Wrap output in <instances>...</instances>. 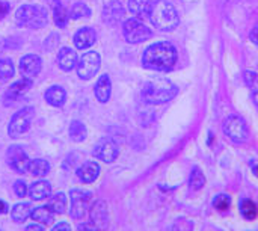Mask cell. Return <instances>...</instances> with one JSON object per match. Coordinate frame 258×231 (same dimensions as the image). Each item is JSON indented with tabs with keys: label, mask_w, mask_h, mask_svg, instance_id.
Listing matches in <instances>:
<instances>
[{
	"label": "cell",
	"mask_w": 258,
	"mask_h": 231,
	"mask_svg": "<svg viewBox=\"0 0 258 231\" xmlns=\"http://www.w3.org/2000/svg\"><path fill=\"white\" fill-rule=\"evenodd\" d=\"M142 64L150 70L169 71L177 64V50L172 44L163 41L151 44L142 56Z\"/></svg>",
	"instance_id": "1"
},
{
	"label": "cell",
	"mask_w": 258,
	"mask_h": 231,
	"mask_svg": "<svg viewBox=\"0 0 258 231\" xmlns=\"http://www.w3.org/2000/svg\"><path fill=\"white\" fill-rule=\"evenodd\" d=\"M177 94V88L168 79H151L142 88V98L150 104H162L171 101Z\"/></svg>",
	"instance_id": "2"
},
{
	"label": "cell",
	"mask_w": 258,
	"mask_h": 231,
	"mask_svg": "<svg viewBox=\"0 0 258 231\" xmlns=\"http://www.w3.org/2000/svg\"><path fill=\"white\" fill-rule=\"evenodd\" d=\"M150 18L153 24L159 27L160 30H172L178 26V21H180L177 9L165 0H159L154 3Z\"/></svg>",
	"instance_id": "3"
},
{
	"label": "cell",
	"mask_w": 258,
	"mask_h": 231,
	"mask_svg": "<svg viewBox=\"0 0 258 231\" xmlns=\"http://www.w3.org/2000/svg\"><path fill=\"white\" fill-rule=\"evenodd\" d=\"M18 26L39 29L47 24V9L39 5H23L15 12Z\"/></svg>",
	"instance_id": "4"
},
{
	"label": "cell",
	"mask_w": 258,
	"mask_h": 231,
	"mask_svg": "<svg viewBox=\"0 0 258 231\" xmlns=\"http://www.w3.org/2000/svg\"><path fill=\"white\" fill-rule=\"evenodd\" d=\"M33 117H35L33 107H23L21 110L14 113V117L11 118L9 126H8V135L11 138H18L23 133H26L32 124Z\"/></svg>",
	"instance_id": "5"
},
{
	"label": "cell",
	"mask_w": 258,
	"mask_h": 231,
	"mask_svg": "<svg viewBox=\"0 0 258 231\" xmlns=\"http://www.w3.org/2000/svg\"><path fill=\"white\" fill-rule=\"evenodd\" d=\"M122 33L127 42L130 44H138V42H144L148 38H151V30L148 29V26H145L141 20L138 18H130L124 23L122 27Z\"/></svg>",
	"instance_id": "6"
},
{
	"label": "cell",
	"mask_w": 258,
	"mask_h": 231,
	"mask_svg": "<svg viewBox=\"0 0 258 231\" xmlns=\"http://www.w3.org/2000/svg\"><path fill=\"white\" fill-rule=\"evenodd\" d=\"M71 198V207H70V215L73 219H82L89 207L92 194L83 189H71L70 192Z\"/></svg>",
	"instance_id": "7"
},
{
	"label": "cell",
	"mask_w": 258,
	"mask_h": 231,
	"mask_svg": "<svg viewBox=\"0 0 258 231\" xmlns=\"http://www.w3.org/2000/svg\"><path fill=\"white\" fill-rule=\"evenodd\" d=\"M224 132L234 142H245L248 139V136H249L248 126H246L245 120L237 117V115H231V117H228L225 120Z\"/></svg>",
	"instance_id": "8"
},
{
	"label": "cell",
	"mask_w": 258,
	"mask_h": 231,
	"mask_svg": "<svg viewBox=\"0 0 258 231\" xmlns=\"http://www.w3.org/2000/svg\"><path fill=\"white\" fill-rule=\"evenodd\" d=\"M100 64H101V59H100V54L97 51L85 53L80 57L79 64H77V74H79V77L83 79V80H89L100 70Z\"/></svg>",
	"instance_id": "9"
},
{
	"label": "cell",
	"mask_w": 258,
	"mask_h": 231,
	"mask_svg": "<svg viewBox=\"0 0 258 231\" xmlns=\"http://www.w3.org/2000/svg\"><path fill=\"white\" fill-rule=\"evenodd\" d=\"M6 162L14 171L20 172V174H24L26 171H29L30 159L27 157V154L24 153V150L20 145H11L8 148Z\"/></svg>",
	"instance_id": "10"
},
{
	"label": "cell",
	"mask_w": 258,
	"mask_h": 231,
	"mask_svg": "<svg viewBox=\"0 0 258 231\" xmlns=\"http://www.w3.org/2000/svg\"><path fill=\"white\" fill-rule=\"evenodd\" d=\"M92 153H94V156L97 159H100V160H103L106 163H112V162L116 160V157L119 154V148H118V145H116L115 141L104 138V139H100L95 144Z\"/></svg>",
	"instance_id": "11"
},
{
	"label": "cell",
	"mask_w": 258,
	"mask_h": 231,
	"mask_svg": "<svg viewBox=\"0 0 258 231\" xmlns=\"http://www.w3.org/2000/svg\"><path fill=\"white\" fill-rule=\"evenodd\" d=\"M41 67H42V61L38 54H26L20 59V73L26 79L33 80V77L39 74Z\"/></svg>",
	"instance_id": "12"
},
{
	"label": "cell",
	"mask_w": 258,
	"mask_h": 231,
	"mask_svg": "<svg viewBox=\"0 0 258 231\" xmlns=\"http://www.w3.org/2000/svg\"><path fill=\"white\" fill-rule=\"evenodd\" d=\"M91 222L98 228V230H106L109 227V212H107V204L103 200H98L92 204L91 207Z\"/></svg>",
	"instance_id": "13"
},
{
	"label": "cell",
	"mask_w": 258,
	"mask_h": 231,
	"mask_svg": "<svg viewBox=\"0 0 258 231\" xmlns=\"http://www.w3.org/2000/svg\"><path fill=\"white\" fill-rule=\"evenodd\" d=\"M103 17H104V21L107 24H118L122 17H124V8L121 5V2H110L104 6V11H103Z\"/></svg>",
	"instance_id": "14"
},
{
	"label": "cell",
	"mask_w": 258,
	"mask_h": 231,
	"mask_svg": "<svg viewBox=\"0 0 258 231\" xmlns=\"http://www.w3.org/2000/svg\"><path fill=\"white\" fill-rule=\"evenodd\" d=\"M98 176H100V166L97 162H85L77 169V177L83 183H92L98 179Z\"/></svg>",
	"instance_id": "15"
},
{
	"label": "cell",
	"mask_w": 258,
	"mask_h": 231,
	"mask_svg": "<svg viewBox=\"0 0 258 231\" xmlns=\"http://www.w3.org/2000/svg\"><path fill=\"white\" fill-rule=\"evenodd\" d=\"M57 65L63 71H71L74 67H77V54L74 50L63 47L57 53Z\"/></svg>",
	"instance_id": "16"
},
{
	"label": "cell",
	"mask_w": 258,
	"mask_h": 231,
	"mask_svg": "<svg viewBox=\"0 0 258 231\" xmlns=\"http://www.w3.org/2000/svg\"><path fill=\"white\" fill-rule=\"evenodd\" d=\"M154 3L156 0H128V9L135 17L144 18V17H150Z\"/></svg>",
	"instance_id": "17"
},
{
	"label": "cell",
	"mask_w": 258,
	"mask_h": 231,
	"mask_svg": "<svg viewBox=\"0 0 258 231\" xmlns=\"http://www.w3.org/2000/svg\"><path fill=\"white\" fill-rule=\"evenodd\" d=\"M95 38H97L95 32L91 27H82L74 35V44L79 50H85V48H89L95 42Z\"/></svg>",
	"instance_id": "18"
},
{
	"label": "cell",
	"mask_w": 258,
	"mask_h": 231,
	"mask_svg": "<svg viewBox=\"0 0 258 231\" xmlns=\"http://www.w3.org/2000/svg\"><path fill=\"white\" fill-rule=\"evenodd\" d=\"M30 88H32V79H26V77H23L21 80H18V82H15L14 85H11V88L8 89V92H6L5 98H6V100H11V101H14V100H17V98L23 97V95L30 89Z\"/></svg>",
	"instance_id": "19"
},
{
	"label": "cell",
	"mask_w": 258,
	"mask_h": 231,
	"mask_svg": "<svg viewBox=\"0 0 258 231\" xmlns=\"http://www.w3.org/2000/svg\"><path fill=\"white\" fill-rule=\"evenodd\" d=\"M95 97L100 103H107V100L110 98V92H112V83L107 74H103L97 83H95Z\"/></svg>",
	"instance_id": "20"
},
{
	"label": "cell",
	"mask_w": 258,
	"mask_h": 231,
	"mask_svg": "<svg viewBox=\"0 0 258 231\" xmlns=\"http://www.w3.org/2000/svg\"><path fill=\"white\" fill-rule=\"evenodd\" d=\"M44 97H45V101L48 104H51L54 107H60V106H63V103L67 100V92H65V89L62 86L54 85V86H50L45 91Z\"/></svg>",
	"instance_id": "21"
},
{
	"label": "cell",
	"mask_w": 258,
	"mask_h": 231,
	"mask_svg": "<svg viewBox=\"0 0 258 231\" xmlns=\"http://www.w3.org/2000/svg\"><path fill=\"white\" fill-rule=\"evenodd\" d=\"M50 194H51V186L48 182H44V180L36 182L29 188V197L33 201H41L44 198H48Z\"/></svg>",
	"instance_id": "22"
},
{
	"label": "cell",
	"mask_w": 258,
	"mask_h": 231,
	"mask_svg": "<svg viewBox=\"0 0 258 231\" xmlns=\"http://www.w3.org/2000/svg\"><path fill=\"white\" fill-rule=\"evenodd\" d=\"M54 212H51L47 206L45 207H38V209H35L32 213H30V216H32V219L35 221V222H39L41 225H50L53 221H54Z\"/></svg>",
	"instance_id": "23"
},
{
	"label": "cell",
	"mask_w": 258,
	"mask_h": 231,
	"mask_svg": "<svg viewBox=\"0 0 258 231\" xmlns=\"http://www.w3.org/2000/svg\"><path fill=\"white\" fill-rule=\"evenodd\" d=\"M47 207H48L51 212L62 215V213L65 212V209H67V198H65V195H63L62 192L54 194V195L48 200Z\"/></svg>",
	"instance_id": "24"
},
{
	"label": "cell",
	"mask_w": 258,
	"mask_h": 231,
	"mask_svg": "<svg viewBox=\"0 0 258 231\" xmlns=\"http://www.w3.org/2000/svg\"><path fill=\"white\" fill-rule=\"evenodd\" d=\"M88 136V132H86V127L83 123L80 121H71L70 124V138L74 141V142H83Z\"/></svg>",
	"instance_id": "25"
},
{
	"label": "cell",
	"mask_w": 258,
	"mask_h": 231,
	"mask_svg": "<svg viewBox=\"0 0 258 231\" xmlns=\"http://www.w3.org/2000/svg\"><path fill=\"white\" fill-rule=\"evenodd\" d=\"M30 206L29 204H24V203H20V204H17V206H14L12 207V210H11V218H12V221L14 222H24L29 216H30Z\"/></svg>",
	"instance_id": "26"
},
{
	"label": "cell",
	"mask_w": 258,
	"mask_h": 231,
	"mask_svg": "<svg viewBox=\"0 0 258 231\" xmlns=\"http://www.w3.org/2000/svg\"><path fill=\"white\" fill-rule=\"evenodd\" d=\"M50 171V165L47 160L44 159H35V160H30V165H29V172L35 177H44L47 172Z\"/></svg>",
	"instance_id": "27"
},
{
	"label": "cell",
	"mask_w": 258,
	"mask_h": 231,
	"mask_svg": "<svg viewBox=\"0 0 258 231\" xmlns=\"http://www.w3.org/2000/svg\"><path fill=\"white\" fill-rule=\"evenodd\" d=\"M53 17H54V23L57 27H65L68 24V20H70V12L60 5V2H57V3H54Z\"/></svg>",
	"instance_id": "28"
},
{
	"label": "cell",
	"mask_w": 258,
	"mask_h": 231,
	"mask_svg": "<svg viewBox=\"0 0 258 231\" xmlns=\"http://www.w3.org/2000/svg\"><path fill=\"white\" fill-rule=\"evenodd\" d=\"M240 212H242V216L243 218L252 221V219H255L258 216L257 204L254 201H251V200H243L240 203Z\"/></svg>",
	"instance_id": "29"
},
{
	"label": "cell",
	"mask_w": 258,
	"mask_h": 231,
	"mask_svg": "<svg viewBox=\"0 0 258 231\" xmlns=\"http://www.w3.org/2000/svg\"><path fill=\"white\" fill-rule=\"evenodd\" d=\"M206 185V177L203 174V171L200 168H194L190 179H189V186L192 191H200L203 189V186Z\"/></svg>",
	"instance_id": "30"
},
{
	"label": "cell",
	"mask_w": 258,
	"mask_h": 231,
	"mask_svg": "<svg viewBox=\"0 0 258 231\" xmlns=\"http://www.w3.org/2000/svg\"><path fill=\"white\" fill-rule=\"evenodd\" d=\"M15 73L14 64L11 59H0V82L9 80Z\"/></svg>",
	"instance_id": "31"
},
{
	"label": "cell",
	"mask_w": 258,
	"mask_h": 231,
	"mask_svg": "<svg viewBox=\"0 0 258 231\" xmlns=\"http://www.w3.org/2000/svg\"><path fill=\"white\" fill-rule=\"evenodd\" d=\"M91 15V9L85 5V3H76L71 11H70V17L74 18V20H79V18H88Z\"/></svg>",
	"instance_id": "32"
},
{
	"label": "cell",
	"mask_w": 258,
	"mask_h": 231,
	"mask_svg": "<svg viewBox=\"0 0 258 231\" xmlns=\"http://www.w3.org/2000/svg\"><path fill=\"white\" fill-rule=\"evenodd\" d=\"M213 206H215V209H218V210H221V212L228 210L230 206H231V198H230V195H227V194L218 195V197L213 200Z\"/></svg>",
	"instance_id": "33"
},
{
	"label": "cell",
	"mask_w": 258,
	"mask_h": 231,
	"mask_svg": "<svg viewBox=\"0 0 258 231\" xmlns=\"http://www.w3.org/2000/svg\"><path fill=\"white\" fill-rule=\"evenodd\" d=\"M245 83L248 85V88H251L254 92L258 91V74L254 71H246L245 73Z\"/></svg>",
	"instance_id": "34"
},
{
	"label": "cell",
	"mask_w": 258,
	"mask_h": 231,
	"mask_svg": "<svg viewBox=\"0 0 258 231\" xmlns=\"http://www.w3.org/2000/svg\"><path fill=\"white\" fill-rule=\"evenodd\" d=\"M14 192H15V195L18 198H24L29 194V189H27V186H26V183L23 180H17L14 183Z\"/></svg>",
	"instance_id": "35"
},
{
	"label": "cell",
	"mask_w": 258,
	"mask_h": 231,
	"mask_svg": "<svg viewBox=\"0 0 258 231\" xmlns=\"http://www.w3.org/2000/svg\"><path fill=\"white\" fill-rule=\"evenodd\" d=\"M9 11H11L9 3H8V2H3V0H0V18H3L5 15H8V14H9Z\"/></svg>",
	"instance_id": "36"
},
{
	"label": "cell",
	"mask_w": 258,
	"mask_h": 231,
	"mask_svg": "<svg viewBox=\"0 0 258 231\" xmlns=\"http://www.w3.org/2000/svg\"><path fill=\"white\" fill-rule=\"evenodd\" d=\"M51 231H71V225L68 222H57Z\"/></svg>",
	"instance_id": "37"
},
{
	"label": "cell",
	"mask_w": 258,
	"mask_h": 231,
	"mask_svg": "<svg viewBox=\"0 0 258 231\" xmlns=\"http://www.w3.org/2000/svg\"><path fill=\"white\" fill-rule=\"evenodd\" d=\"M77 230L79 231H100L92 222L91 224H80L79 227H77Z\"/></svg>",
	"instance_id": "38"
},
{
	"label": "cell",
	"mask_w": 258,
	"mask_h": 231,
	"mask_svg": "<svg viewBox=\"0 0 258 231\" xmlns=\"http://www.w3.org/2000/svg\"><path fill=\"white\" fill-rule=\"evenodd\" d=\"M251 41L258 47V23L254 26V29L251 30Z\"/></svg>",
	"instance_id": "39"
},
{
	"label": "cell",
	"mask_w": 258,
	"mask_h": 231,
	"mask_svg": "<svg viewBox=\"0 0 258 231\" xmlns=\"http://www.w3.org/2000/svg\"><path fill=\"white\" fill-rule=\"evenodd\" d=\"M26 231H44V228L39 224H30L26 227Z\"/></svg>",
	"instance_id": "40"
},
{
	"label": "cell",
	"mask_w": 258,
	"mask_h": 231,
	"mask_svg": "<svg viewBox=\"0 0 258 231\" xmlns=\"http://www.w3.org/2000/svg\"><path fill=\"white\" fill-rule=\"evenodd\" d=\"M6 212H8V204L5 201H0V215H3Z\"/></svg>",
	"instance_id": "41"
},
{
	"label": "cell",
	"mask_w": 258,
	"mask_h": 231,
	"mask_svg": "<svg viewBox=\"0 0 258 231\" xmlns=\"http://www.w3.org/2000/svg\"><path fill=\"white\" fill-rule=\"evenodd\" d=\"M252 98H254V103H255V106L258 107V91H255V92H254Z\"/></svg>",
	"instance_id": "42"
},
{
	"label": "cell",
	"mask_w": 258,
	"mask_h": 231,
	"mask_svg": "<svg viewBox=\"0 0 258 231\" xmlns=\"http://www.w3.org/2000/svg\"><path fill=\"white\" fill-rule=\"evenodd\" d=\"M254 174H255V176L258 177V165H255V166H254Z\"/></svg>",
	"instance_id": "43"
},
{
	"label": "cell",
	"mask_w": 258,
	"mask_h": 231,
	"mask_svg": "<svg viewBox=\"0 0 258 231\" xmlns=\"http://www.w3.org/2000/svg\"><path fill=\"white\" fill-rule=\"evenodd\" d=\"M0 231H2V230H0Z\"/></svg>",
	"instance_id": "44"
}]
</instances>
